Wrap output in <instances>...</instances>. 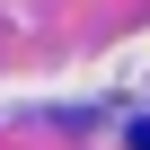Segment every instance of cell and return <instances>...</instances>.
Instances as JSON below:
<instances>
[{"instance_id":"6da1fadb","label":"cell","mask_w":150,"mask_h":150,"mask_svg":"<svg viewBox=\"0 0 150 150\" xmlns=\"http://www.w3.org/2000/svg\"><path fill=\"white\" fill-rule=\"evenodd\" d=\"M132 150H150V124H132Z\"/></svg>"}]
</instances>
